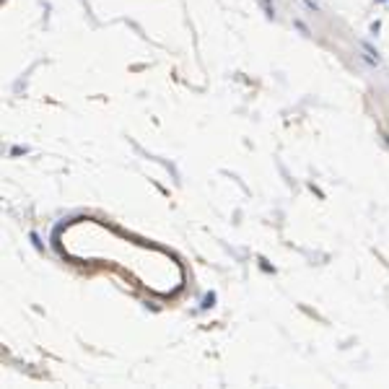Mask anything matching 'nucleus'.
Listing matches in <instances>:
<instances>
[{"label": "nucleus", "instance_id": "1", "mask_svg": "<svg viewBox=\"0 0 389 389\" xmlns=\"http://www.w3.org/2000/svg\"><path fill=\"white\" fill-rule=\"evenodd\" d=\"M260 3H262V8H265V13H268V16L272 18V16H275V5H272V0H260Z\"/></svg>", "mask_w": 389, "mask_h": 389}, {"label": "nucleus", "instance_id": "2", "mask_svg": "<svg viewBox=\"0 0 389 389\" xmlns=\"http://www.w3.org/2000/svg\"><path fill=\"white\" fill-rule=\"evenodd\" d=\"M296 24V29H299V32H304V34H309V26H306L304 21H293Z\"/></svg>", "mask_w": 389, "mask_h": 389}, {"label": "nucleus", "instance_id": "3", "mask_svg": "<svg viewBox=\"0 0 389 389\" xmlns=\"http://www.w3.org/2000/svg\"><path fill=\"white\" fill-rule=\"evenodd\" d=\"M304 3H306V5H309V8H311V11H319V3H314V0H304Z\"/></svg>", "mask_w": 389, "mask_h": 389}, {"label": "nucleus", "instance_id": "4", "mask_svg": "<svg viewBox=\"0 0 389 389\" xmlns=\"http://www.w3.org/2000/svg\"><path fill=\"white\" fill-rule=\"evenodd\" d=\"M379 29H382V24L374 21V24H371V34H379Z\"/></svg>", "mask_w": 389, "mask_h": 389}, {"label": "nucleus", "instance_id": "5", "mask_svg": "<svg viewBox=\"0 0 389 389\" xmlns=\"http://www.w3.org/2000/svg\"><path fill=\"white\" fill-rule=\"evenodd\" d=\"M379 3H387V0H379Z\"/></svg>", "mask_w": 389, "mask_h": 389}]
</instances>
